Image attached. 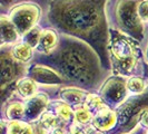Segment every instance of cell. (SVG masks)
Here are the masks:
<instances>
[{
    "instance_id": "ba28073f",
    "label": "cell",
    "mask_w": 148,
    "mask_h": 134,
    "mask_svg": "<svg viewBox=\"0 0 148 134\" xmlns=\"http://www.w3.org/2000/svg\"><path fill=\"white\" fill-rule=\"evenodd\" d=\"M27 74L31 79L42 85H59L64 83V78L56 69L44 65L30 66L27 69Z\"/></svg>"
},
{
    "instance_id": "d6a6232c",
    "label": "cell",
    "mask_w": 148,
    "mask_h": 134,
    "mask_svg": "<svg viewBox=\"0 0 148 134\" xmlns=\"http://www.w3.org/2000/svg\"><path fill=\"white\" fill-rule=\"evenodd\" d=\"M70 134H73V133H70Z\"/></svg>"
},
{
    "instance_id": "5b68a950",
    "label": "cell",
    "mask_w": 148,
    "mask_h": 134,
    "mask_svg": "<svg viewBox=\"0 0 148 134\" xmlns=\"http://www.w3.org/2000/svg\"><path fill=\"white\" fill-rule=\"evenodd\" d=\"M40 14L41 9L38 5L34 2H23L12 8L8 18L15 25L19 35L23 36L36 27Z\"/></svg>"
},
{
    "instance_id": "603a6c76",
    "label": "cell",
    "mask_w": 148,
    "mask_h": 134,
    "mask_svg": "<svg viewBox=\"0 0 148 134\" xmlns=\"http://www.w3.org/2000/svg\"><path fill=\"white\" fill-rule=\"evenodd\" d=\"M56 113L59 116V119L65 121V122L70 121V119L73 117V110L66 103H59V104H57V106H56Z\"/></svg>"
},
{
    "instance_id": "ac0fdd59",
    "label": "cell",
    "mask_w": 148,
    "mask_h": 134,
    "mask_svg": "<svg viewBox=\"0 0 148 134\" xmlns=\"http://www.w3.org/2000/svg\"><path fill=\"white\" fill-rule=\"evenodd\" d=\"M7 117L11 121H19L25 116V105L22 103H12L7 107Z\"/></svg>"
},
{
    "instance_id": "7402d4cb",
    "label": "cell",
    "mask_w": 148,
    "mask_h": 134,
    "mask_svg": "<svg viewBox=\"0 0 148 134\" xmlns=\"http://www.w3.org/2000/svg\"><path fill=\"white\" fill-rule=\"evenodd\" d=\"M40 125L46 130H56L58 127V119L50 113H44L40 117Z\"/></svg>"
},
{
    "instance_id": "44dd1931",
    "label": "cell",
    "mask_w": 148,
    "mask_h": 134,
    "mask_svg": "<svg viewBox=\"0 0 148 134\" xmlns=\"http://www.w3.org/2000/svg\"><path fill=\"white\" fill-rule=\"evenodd\" d=\"M91 119H92V114L86 106L78 107L75 111V119L79 124H87L91 121Z\"/></svg>"
},
{
    "instance_id": "9a60e30c",
    "label": "cell",
    "mask_w": 148,
    "mask_h": 134,
    "mask_svg": "<svg viewBox=\"0 0 148 134\" xmlns=\"http://www.w3.org/2000/svg\"><path fill=\"white\" fill-rule=\"evenodd\" d=\"M11 54L19 63H26V61H29L32 57V47H30L29 45L25 43L16 45L12 48Z\"/></svg>"
},
{
    "instance_id": "f1b7e54d",
    "label": "cell",
    "mask_w": 148,
    "mask_h": 134,
    "mask_svg": "<svg viewBox=\"0 0 148 134\" xmlns=\"http://www.w3.org/2000/svg\"><path fill=\"white\" fill-rule=\"evenodd\" d=\"M144 58H145V63H146V64H148V45H147V47H146V50H145Z\"/></svg>"
},
{
    "instance_id": "6da1fadb",
    "label": "cell",
    "mask_w": 148,
    "mask_h": 134,
    "mask_svg": "<svg viewBox=\"0 0 148 134\" xmlns=\"http://www.w3.org/2000/svg\"><path fill=\"white\" fill-rule=\"evenodd\" d=\"M107 0H51L48 19L62 34L87 43L109 66V37L106 15Z\"/></svg>"
},
{
    "instance_id": "1f68e13d",
    "label": "cell",
    "mask_w": 148,
    "mask_h": 134,
    "mask_svg": "<svg viewBox=\"0 0 148 134\" xmlns=\"http://www.w3.org/2000/svg\"><path fill=\"white\" fill-rule=\"evenodd\" d=\"M147 68H148V64H147Z\"/></svg>"
},
{
    "instance_id": "8fae6325",
    "label": "cell",
    "mask_w": 148,
    "mask_h": 134,
    "mask_svg": "<svg viewBox=\"0 0 148 134\" xmlns=\"http://www.w3.org/2000/svg\"><path fill=\"white\" fill-rule=\"evenodd\" d=\"M0 32H1V46L14 44L20 36L15 25L10 21L6 16H1L0 18Z\"/></svg>"
},
{
    "instance_id": "2e32d148",
    "label": "cell",
    "mask_w": 148,
    "mask_h": 134,
    "mask_svg": "<svg viewBox=\"0 0 148 134\" xmlns=\"http://www.w3.org/2000/svg\"><path fill=\"white\" fill-rule=\"evenodd\" d=\"M7 134H34L32 127L22 121H11L7 127Z\"/></svg>"
},
{
    "instance_id": "52a82bcc",
    "label": "cell",
    "mask_w": 148,
    "mask_h": 134,
    "mask_svg": "<svg viewBox=\"0 0 148 134\" xmlns=\"http://www.w3.org/2000/svg\"><path fill=\"white\" fill-rule=\"evenodd\" d=\"M0 61H1V88H2L11 84L21 74L22 66L12 56L11 52H7L5 50L1 52Z\"/></svg>"
},
{
    "instance_id": "d6986e66",
    "label": "cell",
    "mask_w": 148,
    "mask_h": 134,
    "mask_svg": "<svg viewBox=\"0 0 148 134\" xmlns=\"http://www.w3.org/2000/svg\"><path fill=\"white\" fill-rule=\"evenodd\" d=\"M41 31L38 26H36L35 28L28 31L26 35H23V43L27 45H29L30 47L32 48H37L38 44H39V39H40V35H41Z\"/></svg>"
},
{
    "instance_id": "ffe728a7",
    "label": "cell",
    "mask_w": 148,
    "mask_h": 134,
    "mask_svg": "<svg viewBox=\"0 0 148 134\" xmlns=\"http://www.w3.org/2000/svg\"><path fill=\"white\" fill-rule=\"evenodd\" d=\"M145 82L140 77H130L127 81V88L135 94H141L145 90Z\"/></svg>"
},
{
    "instance_id": "3957f363",
    "label": "cell",
    "mask_w": 148,
    "mask_h": 134,
    "mask_svg": "<svg viewBox=\"0 0 148 134\" xmlns=\"http://www.w3.org/2000/svg\"><path fill=\"white\" fill-rule=\"evenodd\" d=\"M138 49L137 40L123 31L110 29L108 52L117 73L128 74L133 70L138 60Z\"/></svg>"
},
{
    "instance_id": "9c48e42d",
    "label": "cell",
    "mask_w": 148,
    "mask_h": 134,
    "mask_svg": "<svg viewBox=\"0 0 148 134\" xmlns=\"http://www.w3.org/2000/svg\"><path fill=\"white\" fill-rule=\"evenodd\" d=\"M48 104V97L44 93L34 95L28 99L25 105V117L29 121H34L44 114L45 108Z\"/></svg>"
},
{
    "instance_id": "7a4b0ae2",
    "label": "cell",
    "mask_w": 148,
    "mask_h": 134,
    "mask_svg": "<svg viewBox=\"0 0 148 134\" xmlns=\"http://www.w3.org/2000/svg\"><path fill=\"white\" fill-rule=\"evenodd\" d=\"M47 58L61 76L82 85L96 82L103 65L94 48L77 38H65L53 52L47 55Z\"/></svg>"
},
{
    "instance_id": "7c38bea8",
    "label": "cell",
    "mask_w": 148,
    "mask_h": 134,
    "mask_svg": "<svg viewBox=\"0 0 148 134\" xmlns=\"http://www.w3.org/2000/svg\"><path fill=\"white\" fill-rule=\"evenodd\" d=\"M58 36L56 31L52 29H45L41 31L39 44L37 46V50L45 54H50L58 47Z\"/></svg>"
},
{
    "instance_id": "5bb4252c",
    "label": "cell",
    "mask_w": 148,
    "mask_h": 134,
    "mask_svg": "<svg viewBox=\"0 0 148 134\" xmlns=\"http://www.w3.org/2000/svg\"><path fill=\"white\" fill-rule=\"evenodd\" d=\"M37 83L34 79H31L30 77H26V78H21L19 82L17 83V89L18 92L21 94L23 97L30 98L35 95L36 93V88H37Z\"/></svg>"
},
{
    "instance_id": "e0dca14e",
    "label": "cell",
    "mask_w": 148,
    "mask_h": 134,
    "mask_svg": "<svg viewBox=\"0 0 148 134\" xmlns=\"http://www.w3.org/2000/svg\"><path fill=\"white\" fill-rule=\"evenodd\" d=\"M90 112L96 111L97 113L101 110H104L106 107H108L107 104H105L104 99L101 97L96 96L94 94H87V96L85 98V105Z\"/></svg>"
},
{
    "instance_id": "8992f818",
    "label": "cell",
    "mask_w": 148,
    "mask_h": 134,
    "mask_svg": "<svg viewBox=\"0 0 148 134\" xmlns=\"http://www.w3.org/2000/svg\"><path fill=\"white\" fill-rule=\"evenodd\" d=\"M127 95V82L120 76H111L100 88V97L112 106L123 103Z\"/></svg>"
},
{
    "instance_id": "cb8c5ba5",
    "label": "cell",
    "mask_w": 148,
    "mask_h": 134,
    "mask_svg": "<svg viewBox=\"0 0 148 134\" xmlns=\"http://www.w3.org/2000/svg\"><path fill=\"white\" fill-rule=\"evenodd\" d=\"M138 14L143 21H148V0H143L139 3Z\"/></svg>"
},
{
    "instance_id": "4316f807",
    "label": "cell",
    "mask_w": 148,
    "mask_h": 134,
    "mask_svg": "<svg viewBox=\"0 0 148 134\" xmlns=\"http://www.w3.org/2000/svg\"><path fill=\"white\" fill-rule=\"evenodd\" d=\"M45 127H42L41 125H39V126L37 127V130H36V132H35V134H46V132H45Z\"/></svg>"
},
{
    "instance_id": "30bf717a",
    "label": "cell",
    "mask_w": 148,
    "mask_h": 134,
    "mask_svg": "<svg viewBox=\"0 0 148 134\" xmlns=\"http://www.w3.org/2000/svg\"><path fill=\"white\" fill-rule=\"evenodd\" d=\"M117 114L116 112L111 111L110 108L106 107L99 111L92 119V125L98 131H108L116 125Z\"/></svg>"
},
{
    "instance_id": "83f0119b",
    "label": "cell",
    "mask_w": 148,
    "mask_h": 134,
    "mask_svg": "<svg viewBox=\"0 0 148 134\" xmlns=\"http://www.w3.org/2000/svg\"><path fill=\"white\" fill-rule=\"evenodd\" d=\"M51 134H65V132H64L62 130H60V128H56V130L52 131Z\"/></svg>"
},
{
    "instance_id": "484cf974",
    "label": "cell",
    "mask_w": 148,
    "mask_h": 134,
    "mask_svg": "<svg viewBox=\"0 0 148 134\" xmlns=\"http://www.w3.org/2000/svg\"><path fill=\"white\" fill-rule=\"evenodd\" d=\"M17 1H21V0H0V3L2 7H6V6H10V5L15 3Z\"/></svg>"
},
{
    "instance_id": "4fadbf2b",
    "label": "cell",
    "mask_w": 148,
    "mask_h": 134,
    "mask_svg": "<svg viewBox=\"0 0 148 134\" xmlns=\"http://www.w3.org/2000/svg\"><path fill=\"white\" fill-rule=\"evenodd\" d=\"M60 96L68 105H78L87 96V93L76 87H64L60 90Z\"/></svg>"
},
{
    "instance_id": "277c9868",
    "label": "cell",
    "mask_w": 148,
    "mask_h": 134,
    "mask_svg": "<svg viewBox=\"0 0 148 134\" xmlns=\"http://www.w3.org/2000/svg\"><path fill=\"white\" fill-rule=\"evenodd\" d=\"M143 0H118L116 19L123 32L137 41L144 38V25L138 14V6Z\"/></svg>"
},
{
    "instance_id": "4dcf8cb0",
    "label": "cell",
    "mask_w": 148,
    "mask_h": 134,
    "mask_svg": "<svg viewBox=\"0 0 148 134\" xmlns=\"http://www.w3.org/2000/svg\"><path fill=\"white\" fill-rule=\"evenodd\" d=\"M146 134H148V131H147V133H146Z\"/></svg>"
},
{
    "instance_id": "f546056e",
    "label": "cell",
    "mask_w": 148,
    "mask_h": 134,
    "mask_svg": "<svg viewBox=\"0 0 148 134\" xmlns=\"http://www.w3.org/2000/svg\"><path fill=\"white\" fill-rule=\"evenodd\" d=\"M89 134H101V133H100L98 130H91V128H90V130H89Z\"/></svg>"
},
{
    "instance_id": "d4e9b609",
    "label": "cell",
    "mask_w": 148,
    "mask_h": 134,
    "mask_svg": "<svg viewBox=\"0 0 148 134\" xmlns=\"http://www.w3.org/2000/svg\"><path fill=\"white\" fill-rule=\"evenodd\" d=\"M139 121L144 126L148 127V110H144L139 113Z\"/></svg>"
}]
</instances>
